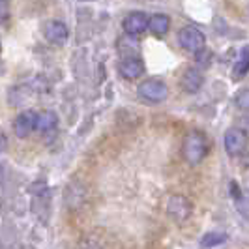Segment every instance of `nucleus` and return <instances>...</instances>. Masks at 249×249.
<instances>
[{"mask_svg":"<svg viewBox=\"0 0 249 249\" xmlns=\"http://www.w3.org/2000/svg\"><path fill=\"white\" fill-rule=\"evenodd\" d=\"M208 154V139L202 131H189L182 141V158L189 165H199Z\"/></svg>","mask_w":249,"mask_h":249,"instance_id":"f257e3e1","label":"nucleus"},{"mask_svg":"<svg viewBox=\"0 0 249 249\" xmlns=\"http://www.w3.org/2000/svg\"><path fill=\"white\" fill-rule=\"evenodd\" d=\"M178 43L187 53L199 54L206 47V36L200 32L197 26H186L178 32Z\"/></svg>","mask_w":249,"mask_h":249,"instance_id":"7ed1b4c3","label":"nucleus"},{"mask_svg":"<svg viewBox=\"0 0 249 249\" xmlns=\"http://www.w3.org/2000/svg\"><path fill=\"white\" fill-rule=\"evenodd\" d=\"M148 28L154 36H165V34L169 32V28H171V19H169V15H165V13H154V15L150 17Z\"/></svg>","mask_w":249,"mask_h":249,"instance_id":"9b49d317","label":"nucleus"},{"mask_svg":"<svg viewBox=\"0 0 249 249\" xmlns=\"http://www.w3.org/2000/svg\"><path fill=\"white\" fill-rule=\"evenodd\" d=\"M148 23H150V17L146 13L142 12H131L125 15L124 26L125 34H133V36H139V34H142L146 28H148Z\"/></svg>","mask_w":249,"mask_h":249,"instance_id":"1a4fd4ad","label":"nucleus"},{"mask_svg":"<svg viewBox=\"0 0 249 249\" xmlns=\"http://www.w3.org/2000/svg\"><path fill=\"white\" fill-rule=\"evenodd\" d=\"M248 131L242 129L240 125L238 127H231L225 131V137H223V144L225 150L231 158H238V156H244V152L248 148Z\"/></svg>","mask_w":249,"mask_h":249,"instance_id":"20e7f679","label":"nucleus"},{"mask_svg":"<svg viewBox=\"0 0 249 249\" xmlns=\"http://www.w3.org/2000/svg\"><path fill=\"white\" fill-rule=\"evenodd\" d=\"M231 195H232V199H234V206H236V210L242 215H246L249 217V199L244 195V191L240 189L236 182H231Z\"/></svg>","mask_w":249,"mask_h":249,"instance_id":"4468645a","label":"nucleus"},{"mask_svg":"<svg viewBox=\"0 0 249 249\" xmlns=\"http://www.w3.org/2000/svg\"><path fill=\"white\" fill-rule=\"evenodd\" d=\"M144 62L141 60V56H124L118 64V73L124 79H139L141 75H144Z\"/></svg>","mask_w":249,"mask_h":249,"instance_id":"0eeeda50","label":"nucleus"},{"mask_svg":"<svg viewBox=\"0 0 249 249\" xmlns=\"http://www.w3.org/2000/svg\"><path fill=\"white\" fill-rule=\"evenodd\" d=\"M249 71V45H244L242 49H240V54H238L236 58V64H234V70H232V77L234 79H242V77H246Z\"/></svg>","mask_w":249,"mask_h":249,"instance_id":"2eb2a0df","label":"nucleus"},{"mask_svg":"<svg viewBox=\"0 0 249 249\" xmlns=\"http://www.w3.org/2000/svg\"><path fill=\"white\" fill-rule=\"evenodd\" d=\"M6 17H8V10H6V0H2V19L6 21Z\"/></svg>","mask_w":249,"mask_h":249,"instance_id":"a211bd4d","label":"nucleus"},{"mask_svg":"<svg viewBox=\"0 0 249 249\" xmlns=\"http://www.w3.org/2000/svg\"><path fill=\"white\" fill-rule=\"evenodd\" d=\"M43 36L47 37V41H51L53 45H64L68 36H70V30L62 21L53 19V21H47L43 25Z\"/></svg>","mask_w":249,"mask_h":249,"instance_id":"6e6552de","label":"nucleus"},{"mask_svg":"<svg viewBox=\"0 0 249 249\" xmlns=\"http://www.w3.org/2000/svg\"><path fill=\"white\" fill-rule=\"evenodd\" d=\"M37 112L34 111H23L17 114V118L13 120V133L19 139H26L34 129H36Z\"/></svg>","mask_w":249,"mask_h":249,"instance_id":"423d86ee","label":"nucleus"},{"mask_svg":"<svg viewBox=\"0 0 249 249\" xmlns=\"http://www.w3.org/2000/svg\"><path fill=\"white\" fill-rule=\"evenodd\" d=\"M225 240H227V234H225V232L212 231V232H208V234H204V236L200 238V248H204V249L217 248V246L223 244Z\"/></svg>","mask_w":249,"mask_h":249,"instance_id":"dca6fc26","label":"nucleus"},{"mask_svg":"<svg viewBox=\"0 0 249 249\" xmlns=\"http://www.w3.org/2000/svg\"><path fill=\"white\" fill-rule=\"evenodd\" d=\"M137 94L142 101L148 103H161L169 96V88L160 79H146L137 87Z\"/></svg>","mask_w":249,"mask_h":249,"instance_id":"f03ea898","label":"nucleus"},{"mask_svg":"<svg viewBox=\"0 0 249 249\" xmlns=\"http://www.w3.org/2000/svg\"><path fill=\"white\" fill-rule=\"evenodd\" d=\"M234 103H236L238 109L249 111V88H244V90L238 92L236 98H234Z\"/></svg>","mask_w":249,"mask_h":249,"instance_id":"f3484780","label":"nucleus"},{"mask_svg":"<svg viewBox=\"0 0 249 249\" xmlns=\"http://www.w3.org/2000/svg\"><path fill=\"white\" fill-rule=\"evenodd\" d=\"M58 125V116L53 111H43L37 112V122H36V131L39 133H49Z\"/></svg>","mask_w":249,"mask_h":249,"instance_id":"f8f14e48","label":"nucleus"},{"mask_svg":"<svg viewBox=\"0 0 249 249\" xmlns=\"http://www.w3.org/2000/svg\"><path fill=\"white\" fill-rule=\"evenodd\" d=\"M191 212H193V204L184 195H173L167 202V213L178 223H184Z\"/></svg>","mask_w":249,"mask_h":249,"instance_id":"39448f33","label":"nucleus"},{"mask_svg":"<svg viewBox=\"0 0 249 249\" xmlns=\"http://www.w3.org/2000/svg\"><path fill=\"white\" fill-rule=\"evenodd\" d=\"M202 83H204V75L197 68H187L186 71L182 73V79H180V85H182V88L186 90L187 94L199 92Z\"/></svg>","mask_w":249,"mask_h":249,"instance_id":"9d476101","label":"nucleus"},{"mask_svg":"<svg viewBox=\"0 0 249 249\" xmlns=\"http://www.w3.org/2000/svg\"><path fill=\"white\" fill-rule=\"evenodd\" d=\"M244 165H246V167L249 169V152L246 154V156H244Z\"/></svg>","mask_w":249,"mask_h":249,"instance_id":"6ab92c4d","label":"nucleus"},{"mask_svg":"<svg viewBox=\"0 0 249 249\" xmlns=\"http://www.w3.org/2000/svg\"><path fill=\"white\" fill-rule=\"evenodd\" d=\"M118 53L124 56H139V41L135 39L133 34H125L118 39Z\"/></svg>","mask_w":249,"mask_h":249,"instance_id":"ddd939ff","label":"nucleus"}]
</instances>
